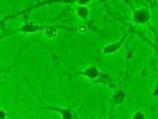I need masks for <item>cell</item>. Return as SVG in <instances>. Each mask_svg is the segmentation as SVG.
Instances as JSON below:
<instances>
[{
  "mask_svg": "<svg viewBox=\"0 0 158 119\" xmlns=\"http://www.w3.org/2000/svg\"><path fill=\"white\" fill-rule=\"evenodd\" d=\"M144 117H145V116H144V113H142V112H136V113L134 115V119H138V118L143 119Z\"/></svg>",
  "mask_w": 158,
  "mask_h": 119,
  "instance_id": "30bf717a",
  "label": "cell"
},
{
  "mask_svg": "<svg viewBox=\"0 0 158 119\" xmlns=\"http://www.w3.org/2000/svg\"><path fill=\"white\" fill-rule=\"evenodd\" d=\"M76 13H77V15H79L80 18H87L88 14H89V11H88V8H87L85 6H81V7L77 8Z\"/></svg>",
  "mask_w": 158,
  "mask_h": 119,
  "instance_id": "8992f818",
  "label": "cell"
},
{
  "mask_svg": "<svg viewBox=\"0 0 158 119\" xmlns=\"http://www.w3.org/2000/svg\"><path fill=\"white\" fill-rule=\"evenodd\" d=\"M90 1H91V0H77V5H80V6H85V5H88Z\"/></svg>",
  "mask_w": 158,
  "mask_h": 119,
  "instance_id": "9c48e42d",
  "label": "cell"
},
{
  "mask_svg": "<svg viewBox=\"0 0 158 119\" xmlns=\"http://www.w3.org/2000/svg\"><path fill=\"white\" fill-rule=\"evenodd\" d=\"M83 74L87 76V77H89V78H96V77H98V75H100V71H98L97 68L90 67V68H87V69L84 70Z\"/></svg>",
  "mask_w": 158,
  "mask_h": 119,
  "instance_id": "277c9868",
  "label": "cell"
},
{
  "mask_svg": "<svg viewBox=\"0 0 158 119\" xmlns=\"http://www.w3.org/2000/svg\"><path fill=\"white\" fill-rule=\"evenodd\" d=\"M129 57H132V53H131V52L128 53V57H126V58H129Z\"/></svg>",
  "mask_w": 158,
  "mask_h": 119,
  "instance_id": "5bb4252c",
  "label": "cell"
},
{
  "mask_svg": "<svg viewBox=\"0 0 158 119\" xmlns=\"http://www.w3.org/2000/svg\"><path fill=\"white\" fill-rule=\"evenodd\" d=\"M7 117V113L4 111V110H0V119H4Z\"/></svg>",
  "mask_w": 158,
  "mask_h": 119,
  "instance_id": "7c38bea8",
  "label": "cell"
},
{
  "mask_svg": "<svg viewBox=\"0 0 158 119\" xmlns=\"http://www.w3.org/2000/svg\"><path fill=\"white\" fill-rule=\"evenodd\" d=\"M22 29H23L25 32L33 33V32H38V31L40 29V27H39V26H34V25H29V26H27V27H23Z\"/></svg>",
  "mask_w": 158,
  "mask_h": 119,
  "instance_id": "52a82bcc",
  "label": "cell"
},
{
  "mask_svg": "<svg viewBox=\"0 0 158 119\" xmlns=\"http://www.w3.org/2000/svg\"><path fill=\"white\" fill-rule=\"evenodd\" d=\"M126 95L125 92L123 91V90H119V91H117L115 95H114V100H115L116 103H123L124 102V99H125Z\"/></svg>",
  "mask_w": 158,
  "mask_h": 119,
  "instance_id": "5b68a950",
  "label": "cell"
},
{
  "mask_svg": "<svg viewBox=\"0 0 158 119\" xmlns=\"http://www.w3.org/2000/svg\"><path fill=\"white\" fill-rule=\"evenodd\" d=\"M121 46H122V42H117V43H114V44H108V46H105L104 48H103V53L104 54H114L116 53L119 48H121Z\"/></svg>",
  "mask_w": 158,
  "mask_h": 119,
  "instance_id": "7a4b0ae2",
  "label": "cell"
},
{
  "mask_svg": "<svg viewBox=\"0 0 158 119\" xmlns=\"http://www.w3.org/2000/svg\"><path fill=\"white\" fill-rule=\"evenodd\" d=\"M150 18V12L145 10V8H141V10H137L135 12V20L139 23H143V22H147Z\"/></svg>",
  "mask_w": 158,
  "mask_h": 119,
  "instance_id": "6da1fadb",
  "label": "cell"
},
{
  "mask_svg": "<svg viewBox=\"0 0 158 119\" xmlns=\"http://www.w3.org/2000/svg\"><path fill=\"white\" fill-rule=\"evenodd\" d=\"M57 111L61 112V117H63V118H72L73 117V115L68 110H60V109H57Z\"/></svg>",
  "mask_w": 158,
  "mask_h": 119,
  "instance_id": "ba28073f",
  "label": "cell"
},
{
  "mask_svg": "<svg viewBox=\"0 0 158 119\" xmlns=\"http://www.w3.org/2000/svg\"><path fill=\"white\" fill-rule=\"evenodd\" d=\"M79 32L80 33H85L87 32V26H84V25L80 26V27H79Z\"/></svg>",
  "mask_w": 158,
  "mask_h": 119,
  "instance_id": "8fae6325",
  "label": "cell"
},
{
  "mask_svg": "<svg viewBox=\"0 0 158 119\" xmlns=\"http://www.w3.org/2000/svg\"><path fill=\"white\" fill-rule=\"evenodd\" d=\"M152 95H153L155 97H157V96H158V87L155 88V90H153V92H152Z\"/></svg>",
  "mask_w": 158,
  "mask_h": 119,
  "instance_id": "4fadbf2b",
  "label": "cell"
},
{
  "mask_svg": "<svg viewBox=\"0 0 158 119\" xmlns=\"http://www.w3.org/2000/svg\"><path fill=\"white\" fill-rule=\"evenodd\" d=\"M43 34H45L46 37L53 39V37H55V36L57 35V29H56L55 27H53V26H47V27L43 29Z\"/></svg>",
  "mask_w": 158,
  "mask_h": 119,
  "instance_id": "3957f363",
  "label": "cell"
}]
</instances>
